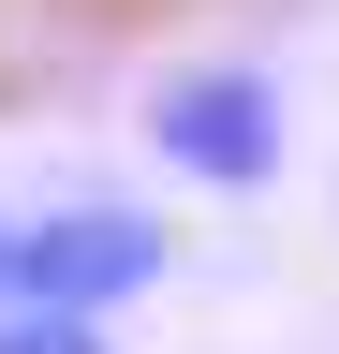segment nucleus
<instances>
[{
    "mask_svg": "<svg viewBox=\"0 0 339 354\" xmlns=\"http://www.w3.org/2000/svg\"><path fill=\"white\" fill-rule=\"evenodd\" d=\"M0 354H104V325L89 310H15L0 295Z\"/></svg>",
    "mask_w": 339,
    "mask_h": 354,
    "instance_id": "7ed1b4c3",
    "label": "nucleus"
},
{
    "mask_svg": "<svg viewBox=\"0 0 339 354\" xmlns=\"http://www.w3.org/2000/svg\"><path fill=\"white\" fill-rule=\"evenodd\" d=\"M162 251H177V236H162L148 207H45V221H15V281H0V295H15V310H89V325H104V310H133L162 281Z\"/></svg>",
    "mask_w": 339,
    "mask_h": 354,
    "instance_id": "f03ea898",
    "label": "nucleus"
},
{
    "mask_svg": "<svg viewBox=\"0 0 339 354\" xmlns=\"http://www.w3.org/2000/svg\"><path fill=\"white\" fill-rule=\"evenodd\" d=\"M148 148H162V177H192V192H266L280 148H295L280 74H251V59H192V74H162V88H148Z\"/></svg>",
    "mask_w": 339,
    "mask_h": 354,
    "instance_id": "f257e3e1",
    "label": "nucleus"
},
{
    "mask_svg": "<svg viewBox=\"0 0 339 354\" xmlns=\"http://www.w3.org/2000/svg\"><path fill=\"white\" fill-rule=\"evenodd\" d=\"M0 281H15V221H0Z\"/></svg>",
    "mask_w": 339,
    "mask_h": 354,
    "instance_id": "20e7f679",
    "label": "nucleus"
}]
</instances>
